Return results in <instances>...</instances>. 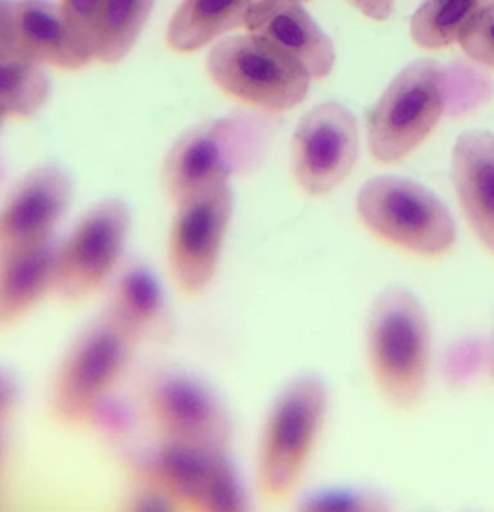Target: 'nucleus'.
I'll return each instance as SVG.
<instances>
[{"label":"nucleus","instance_id":"obj_28","mask_svg":"<svg viewBox=\"0 0 494 512\" xmlns=\"http://www.w3.org/2000/svg\"><path fill=\"white\" fill-rule=\"evenodd\" d=\"M0 54H12V50H10V0H0Z\"/></svg>","mask_w":494,"mask_h":512},{"label":"nucleus","instance_id":"obj_2","mask_svg":"<svg viewBox=\"0 0 494 512\" xmlns=\"http://www.w3.org/2000/svg\"><path fill=\"white\" fill-rule=\"evenodd\" d=\"M366 358L378 392L400 410L416 406L426 390L430 330L422 304L406 288H386L370 308Z\"/></svg>","mask_w":494,"mask_h":512},{"label":"nucleus","instance_id":"obj_10","mask_svg":"<svg viewBox=\"0 0 494 512\" xmlns=\"http://www.w3.org/2000/svg\"><path fill=\"white\" fill-rule=\"evenodd\" d=\"M230 182L216 184L176 202L168 238V262L176 284L198 294L212 282L224 234L232 218Z\"/></svg>","mask_w":494,"mask_h":512},{"label":"nucleus","instance_id":"obj_29","mask_svg":"<svg viewBox=\"0 0 494 512\" xmlns=\"http://www.w3.org/2000/svg\"><path fill=\"white\" fill-rule=\"evenodd\" d=\"M488 370H490V374L494 376V340H492L490 350H488Z\"/></svg>","mask_w":494,"mask_h":512},{"label":"nucleus","instance_id":"obj_13","mask_svg":"<svg viewBox=\"0 0 494 512\" xmlns=\"http://www.w3.org/2000/svg\"><path fill=\"white\" fill-rule=\"evenodd\" d=\"M72 200V178L58 164L30 170L0 206V254L52 238Z\"/></svg>","mask_w":494,"mask_h":512},{"label":"nucleus","instance_id":"obj_21","mask_svg":"<svg viewBox=\"0 0 494 512\" xmlns=\"http://www.w3.org/2000/svg\"><path fill=\"white\" fill-rule=\"evenodd\" d=\"M492 4L494 0H424L410 18V38L428 50L450 46Z\"/></svg>","mask_w":494,"mask_h":512},{"label":"nucleus","instance_id":"obj_15","mask_svg":"<svg viewBox=\"0 0 494 512\" xmlns=\"http://www.w3.org/2000/svg\"><path fill=\"white\" fill-rule=\"evenodd\" d=\"M246 30L294 58L312 80L326 78L334 68V44L300 0H254Z\"/></svg>","mask_w":494,"mask_h":512},{"label":"nucleus","instance_id":"obj_3","mask_svg":"<svg viewBox=\"0 0 494 512\" xmlns=\"http://www.w3.org/2000/svg\"><path fill=\"white\" fill-rule=\"evenodd\" d=\"M142 486L162 492L174 506L200 512H240L246 498L228 448L158 438L128 462Z\"/></svg>","mask_w":494,"mask_h":512},{"label":"nucleus","instance_id":"obj_16","mask_svg":"<svg viewBox=\"0 0 494 512\" xmlns=\"http://www.w3.org/2000/svg\"><path fill=\"white\" fill-rule=\"evenodd\" d=\"M452 184L466 222L494 254V134H462L452 150Z\"/></svg>","mask_w":494,"mask_h":512},{"label":"nucleus","instance_id":"obj_31","mask_svg":"<svg viewBox=\"0 0 494 512\" xmlns=\"http://www.w3.org/2000/svg\"><path fill=\"white\" fill-rule=\"evenodd\" d=\"M6 118H8V116H6V114L0 110V126L4 124V120H6ZM0 178H2V168H0Z\"/></svg>","mask_w":494,"mask_h":512},{"label":"nucleus","instance_id":"obj_5","mask_svg":"<svg viewBox=\"0 0 494 512\" xmlns=\"http://www.w3.org/2000/svg\"><path fill=\"white\" fill-rule=\"evenodd\" d=\"M362 224L378 238L420 256H440L456 240L446 204L426 186L402 176H376L356 196Z\"/></svg>","mask_w":494,"mask_h":512},{"label":"nucleus","instance_id":"obj_17","mask_svg":"<svg viewBox=\"0 0 494 512\" xmlns=\"http://www.w3.org/2000/svg\"><path fill=\"white\" fill-rule=\"evenodd\" d=\"M134 342L160 340L170 334V316L162 286L154 272L140 264H128L112 282L104 308Z\"/></svg>","mask_w":494,"mask_h":512},{"label":"nucleus","instance_id":"obj_11","mask_svg":"<svg viewBox=\"0 0 494 512\" xmlns=\"http://www.w3.org/2000/svg\"><path fill=\"white\" fill-rule=\"evenodd\" d=\"M144 402L158 438L228 448L230 414L214 390L198 378L178 370L156 372L146 384Z\"/></svg>","mask_w":494,"mask_h":512},{"label":"nucleus","instance_id":"obj_6","mask_svg":"<svg viewBox=\"0 0 494 512\" xmlns=\"http://www.w3.org/2000/svg\"><path fill=\"white\" fill-rule=\"evenodd\" d=\"M328 408L318 376L290 380L276 396L258 444V484L268 498H284L300 480Z\"/></svg>","mask_w":494,"mask_h":512},{"label":"nucleus","instance_id":"obj_30","mask_svg":"<svg viewBox=\"0 0 494 512\" xmlns=\"http://www.w3.org/2000/svg\"><path fill=\"white\" fill-rule=\"evenodd\" d=\"M2 460H4V436H2V428H0V470H2Z\"/></svg>","mask_w":494,"mask_h":512},{"label":"nucleus","instance_id":"obj_14","mask_svg":"<svg viewBox=\"0 0 494 512\" xmlns=\"http://www.w3.org/2000/svg\"><path fill=\"white\" fill-rule=\"evenodd\" d=\"M10 50L42 66L82 70L94 52L76 36L60 2L10 0Z\"/></svg>","mask_w":494,"mask_h":512},{"label":"nucleus","instance_id":"obj_12","mask_svg":"<svg viewBox=\"0 0 494 512\" xmlns=\"http://www.w3.org/2000/svg\"><path fill=\"white\" fill-rule=\"evenodd\" d=\"M356 158L358 126L346 106L322 102L300 118L292 136V172L304 192H332L352 172Z\"/></svg>","mask_w":494,"mask_h":512},{"label":"nucleus","instance_id":"obj_32","mask_svg":"<svg viewBox=\"0 0 494 512\" xmlns=\"http://www.w3.org/2000/svg\"><path fill=\"white\" fill-rule=\"evenodd\" d=\"M300 2H308V0H300Z\"/></svg>","mask_w":494,"mask_h":512},{"label":"nucleus","instance_id":"obj_22","mask_svg":"<svg viewBox=\"0 0 494 512\" xmlns=\"http://www.w3.org/2000/svg\"><path fill=\"white\" fill-rule=\"evenodd\" d=\"M50 78L42 64L14 54H0V110L6 116L26 118L48 100Z\"/></svg>","mask_w":494,"mask_h":512},{"label":"nucleus","instance_id":"obj_18","mask_svg":"<svg viewBox=\"0 0 494 512\" xmlns=\"http://www.w3.org/2000/svg\"><path fill=\"white\" fill-rule=\"evenodd\" d=\"M56 246L48 238L0 254V330L20 320L52 290Z\"/></svg>","mask_w":494,"mask_h":512},{"label":"nucleus","instance_id":"obj_26","mask_svg":"<svg viewBox=\"0 0 494 512\" xmlns=\"http://www.w3.org/2000/svg\"><path fill=\"white\" fill-rule=\"evenodd\" d=\"M18 402V382L6 370H0V428Z\"/></svg>","mask_w":494,"mask_h":512},{"label":"nucleus","instance_id":"obj_25","mask_svg":"<svg viewBox=\"0 0 494 512\" xmlns=\"http://www.w3.org/2000/svg\"><path fill=\"white\" fill-rule=\"evenodd\" d=\"M100 2L102 0H60V8L68 24L92 52H94V30H96Z\"/></svg>","mask_w":494,"mask_h":512},{"label":"nucleus","instance_id":"obj_24","mask_svg":"<svg viewBox=\"0 0 494 512\" xmlns=\"http://www.w3.org/2000/svg\"><path fill=\"white\" fill-rule=\"evenodd\" d=\"M458 44L472 62L494 70V4L472 20Z\"/></svg>","mask_w":494,"mask_h":512},{"label":"nucleus","instance_id":"obj_1","mask_svg":"<svg viewBox=\"0 0 494 512\" xmlns=\"http://www.w3.org/2000/svg\"><path fill=\"white\" fill-rule=\"evenodd\" d=\"M274 130L268 114H230L186 130L162 164V186L176 204L190 194L226 184L234 174L254 168Z\"/></svg>","mask_w":494,"mask_h":512},{"label":"nucleus","instance_id":"obj_7","mask_svg":"<svg viewBox=\"0 0 494 512\" xmlns=\"http://www.w3.org/2000/svg\"><path fill=\"white\" fill-rule=\"evenodd\" d=\"M206 70L222 92L264 112L298 106L312 82L294 58L250 32L218 40L206 56Z\"/></svg>","mask_w":494,"mask_h":512},{"label":"nucleus","instance_id":"obj_9","mask_svg":"<svg viewBox=\"0 0 494 512\" xmlns=\"http://www.w3.org/2000/svg\"><path fill=\"white\" fill-rule=\"evenodd\" d=\"M130 230V210L118 198L90 208L56 246L52 294L78 302L114 272Z\"/></svg>","mask_w":494,"mask_h":512},{"label":"nucleus","instance_id":"obj_19","mask_svg":"<svg viewBox=\"0 0 494 512\" xmlns=\"http://www.w3.org/2000/svg\"><path fill=\"white\" fill-rule=\"evenodd\" d=\"M254 0H182L170 18L166 42L174 52L190 54L222 34L246 26Z\"/></svg>","mask_w":494,"mask_h":512},{"label":"nucleus","instance_id":"obj_23","mask_svg":"<svg viewBox=\"0 0 494 512\" xmlns=\"http://www.w3.org/2000/svg\"><path fill=\"white\" fill-rule=\"evenodd\" d=\"M302 508L328 510V512H376L386 510L390 504L376 492L366 490H328L310 496Z\"/></svg>","mask_w":494,"mask_h":512},{"label":"nucleus","instance_id":"obj_8","mask_svg":"<svg viewBox=\"0 0 494 512\" xmlns=\"http://www.w3.org/2000/svg\"><path fill=\"white\" fill-rule=\"evenodd\" d=\"M136 342L100 314L70 344L50 386V412L58 422L80 424L92 418L108 390L124 372Z\"/></svg>","mask_w":494,"mask_h":512},{"label":"nucleus","instance_id":"obj_4","mask_svg":"<svg viewBox=\"0 0 494 512\" xmlns=\"http://www.w3.org/2000/svg\"><path fill=\"white\" fill-rule=\"evenodd\" d=\"M448 106L446 70L430 58L406 64L368 114V150L390 164L414 152Z\"/></svg>","mask_w":494,"mask_h":512},{"label":"nucleus","instance_id":"obj_27","mask_svg":"<svg viewBox=\"0 0 494 512\" xmlns=\"http://www.w3.org/2000/svg\"><path fill=\"white\" fill-rule=\"evenodd\" d=\"M348 2L366 18H372L376 22L388 20L394 8V0H348Z\"/></svg>","mask_w":494,"mask_h":512},{"label":"nucleus","instance_id":"obj_20","mask_svg":"<svg viewBox=\"0 0 494 512\" xmlns=\"http://www.w3.org/2000/svg\"><path fill=\"white\" fill-rule=\"evenodd\" d=\"M152 8L154 0H102L94 30V58L104 64L124 60Z\"/></svg>","mask_w":494,"mask_h":512}]
</instances>
